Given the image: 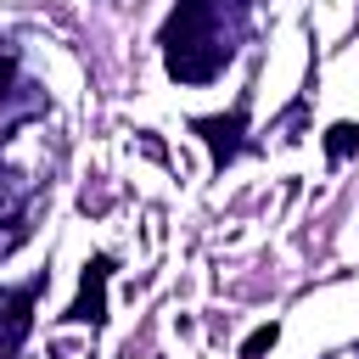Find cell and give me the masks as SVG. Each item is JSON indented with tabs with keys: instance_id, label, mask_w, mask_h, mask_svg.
<instances>
[{
	"instance_id": "6da1fadb",
	"label": "cell",
	"mask_w": 359,
	"mask_h": 359,
	"mask_svg": "<svg viewBox=\"0 0 359 359\" xmlns=\"http://www.w3.org/2000/svg\"><path fill=\"white\" fill-rule=\"evenodd\" d=\"M247 0H180L163 22V62L185 84H208L224 73L241 39Z\"/></svg>"
},
{
	"instance_id": "7a4b0ae2",
	"label": "cell",
	"mask_w": 359,
	"mask_h": 359,
	"mask_svg": "<svg viewBox=\"0 0 359 359\" xmlns=\"http://www.w3.org/2000/svg\"><path fill=\"white\" fill-rule=\"evenodd\" d=\"M39 292H45V275H34V280H22V286H6V292H0V359H11V353L28 342Z\"/></svg>"
},
{
	"instance_id": "3957f363",
	"label": "cell",
	"mask_w": 359,
	"mask_h": 359,
	"mask_svg": "<svg viewBox=\"0 0 359 359\" xmlns=\"http://www.w3.org/2000/svg\"><path fill=\"white\" fill-rule=\"evenodd\" d=\"M34 185L22 180V174H6L0 168V258H11L17 247H22V236H28V219H34Z\"/></svg>"
},
{
	"instance_id": "277c9868",
	"label": "cell",
	"mask_w": 359,
	"mask_h": 359,
	"mask_svg": "<svg viewBox=\"0 0 359 359\" xmlns=\"http://www.w3.org/2000/svg\"><path fill=\"white\" fill-rule=\"evenodd\" d=\"M22 112H45V95L17 79V45L0 39V129H11Z\"/></svg>"
},
{
	"instance_id": "5b68a950",
	"label": "cell",
	"mask_w": 359,
	"mask_h": 359,
	"mask_svg": "<svg viewBox=\"0 0 359 359\" xmlns=\"http://www.w3.org/2000/svg\"><path fill=\"white\" fill-rule=\"evenodd\" d=\"M107 269H112L107 258H90V264H84V280H79V303L67 309V320H90V325H95V320L107 314Z\"/></svg>"
},
{
	"instance_id": "8992f818",
	"label": "cell",
	"mask_w": 359,
	"mask_h": 359,
	"mask_svg": "<svg viewBox=\"0 0 359 359\" xmlns=\"http://www.w3.org/2000/svg\"><path fill=\"white\" fill-rule=\"evenodd\" d=\"M236 129H241V112H230V118H196V135H208L213 163H230L236 157Z\"/></svg>"
},
{
	"instance_id": "52a82bcc",
	"label": "cell",
	"mask_w": 359,
	"mask_h": 359,
	"mask_svg": "<svg viewBox=\"0 0 359 359\" xmlns=\"http://www.w3.org/2000/svg\"><path fill=\"white\" fill-rule=\"evenodd\" d=\"M353 146H359V129H353V123H337V129H331V135H325V151H331V157H337V163H342V157H348V151H353Z\"/></svg>"
},
{
	"instance_id": "ba28073f",
	"label": "cell",
	"mask_w": 359,
	"mask_h": 359,
	"mask_svg": "<svg viewBox=\"0 0 359 359\" xmlns=\"http://www.w3.org/2000/svg\"><path fill=\"white\" fill-rule=\"evenodd\" d=\"M269 342H275V325H264V331H252V337H247V348H241V353H247V359H258V353H264V348H269Z\"/></svg>"
}]
</instances>
